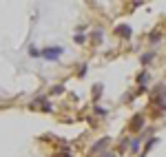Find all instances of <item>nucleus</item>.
<instances>
[{
  "label": "nucleus",
  "mask_w": 166,
  "mask_h": 157,
  "mask_svg": "<svg viewBox=\"0 0 166 157\" xmlns=\"http://www.w3.org/2000/svg\"><path fill=\"white\" fill-rule=\"evenodd\" d=\"M60 53H62L60 46H58V49H45V56H47V58H51V60H55V58L60 56Z\"/></svg>",
  "instance_id": "1"
}]
</instances>
